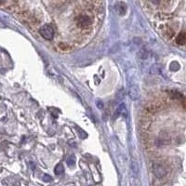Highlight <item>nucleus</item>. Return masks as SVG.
<instances>
[{"label":"nucleus","instance_id":"f257e3e1","mask_svg":"<svg viewBox=\"0 0 186 186\" xmlns=\"http://www.w3.org/2000/svg\"><path fill=\"white\" fill-rule=\"evenodd\" d=\"M74 21H76V23H77V25L79 27V28H88L90 25V23H91V20L90 18L88 16V15H86V14H80L78 15L77 17H76V19H74Z\"/></svg>","mask_w":186,"mask_h":186},{"label":"nucleus","instance_id":"f03ea898","mask_svg":"<svg viewBox=\"0 0 186 186\" xmlns=\"http://www.w3.org/2000/svg\"><path fill=\"white\" fill-rule=\"evenodd\" d=\"M39 34L42 37H44L45 39L51 40L54 36V30L51 25H49V24H46V25H44L40 28Z\"/></svg>","mask_w":186,"mask_h":186},{"label":"nucleus","instance_id":"7ed1b4c3","mask_svg":"<svg viewBox=\"0 0 186 186\" xmlns=\"http://www.w3.org/2000/svg\"><path fill=\"white\" fill-rule=\"evenodd\" d=\"M153 172L155 177L157 178H162L166 174V169L163 166H161L159 164H155L153 166Z\"/></svg>","mask_w":186,"mask_h":186},{"label":"nucleus","instance_id":"20e7f679","mask_svg":"<svg viewBox=\"0 0 186 186\" xmlns=\"http://www.w3.org/2000/svg\"><path fill=\"white\" fill-rule=\"evenodd\" d=\"M176 43L181 45V46H183L186 44V32H182L177 37H176Z\"/></svg>","mask_w":186,"mask_h":186},{"label":"nucleus","instance_id":"39448f33","mask_svg":"<svg viewBox=\"0 0 186 186\" xmlns=\"http://www.w3.org/2000/svg\"><path fill=\"white\" fill-rule=\"evenodd\" d=\"M182 105H183V107L186 109V97L183 99V100H182Z\"/></svg>","mask_w":186,"mask_h":186}]
</instances>
